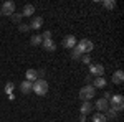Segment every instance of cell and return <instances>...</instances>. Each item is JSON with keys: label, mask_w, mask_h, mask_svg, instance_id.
Masks as SVG:
<instances>
[{"label": "cell", "mask_w": 124, "mask_h": 122, "mask_svg": "<svg viewBox=\"0 0 124 122\" xmlns=\"http://www.w3.org/2000/svg\"><path fill=\"white\" fill-rule=\"evenodd\" d=\"M41 40H51V31H50V30L43 31V35H41Z\"/></svg>", "instance_id": "cell-25"}, {"label": "cell", "mask_w": 124, "mask_h": 122, "mask_svg": "<svg viewBox=\"0 0 124 122\" xmlns=\"http://www.w3.org/2000/svg\"><path fill=\"white\" fill-rule=\"evenodd\" d=\"M33 13H35V7H33L31 3H27V5L23 7L22 15H23V17H33Z\"/></svg>", "instance_id": "cell-12"}, {"label": "cell", "mask_w": 124, "mask_h": 122, "mask_svg": "<svg viewBox=\"0 0 124 122\" xmlns=\"http://www.w3.org/2000/svg\"><path fill=\"white\" fill-rule=\"evenodd\" d=\"M41 45H43V48H45L46 51H55V50H56V45H55L53 40H43Z\"/></svg>", "instance_id": "cell-13"}, {"label": "cell", "mask_w": 124, "mask_h": 122, "mask_svg": "<svg viewBox=\"0 0 124 122\" xmlns=\"http://www.w3.org/2000/svg\"><path fill=\"white\" fill-rule=\"evenodd\" d=\"M31 91H35V94H38V96H45L48 93V83L45 79H37L31 86Z\"/></svg>", "instance_id": "cell-2"}, {"label": "cell", "mask_w": 124, "mask_h": 122, "mask_svg": "<svg viewBox=\"0 0 124 122\" xmlns=\"http://www.w3.org/2000/svg\"><path fill=\"white\" fill-rule=\"evenodd\" d=\"M111 102H109V106H111V109H114V111H123L124 107V96L123 94H114V96H111V99H109Z\"/></svg>", "instance_id": "cell-4"}, {"label": "cell", "mask_w": 124, "mask_h": 122, "mask_svg": "<svg viewBox=\"0 0 124 122\" xmlns=\"http://www.w3.org/2000/svg\"><path fill=\"white\" fill-rule=\"evenodd\" d=\"M81 56H83V53L75 46V48H73V51H71V58H73V59H81Z\"/></svg>", "instance_id": "cell-20"}, {"label": "cell", "mask_w": 124, "mask_h": 122, "mask_svg": "<svg viewBox=\"0 0 124 122\" xmlns=\"http://www.w3.org/2000/svg\"><path fill=\"white\" fill-rule=\"evenodd\" d=\"M117 111H114V109H111V107H109V109H108V111H106V119H116V117H117Z\"/></svg>", "instance_id": "cell-19"}, {"label": "cell", "mask_w": 124, "mask_h": 122, "mask_svg": "<svg viewBox=\"0 0 124 122\" xmlns=\"http://www.w3.org/2000/svg\"><path fill=\"white\" fill-rule=\"evenodd\" d=\"M61 45L65 48H68V50H73V48L76 46V36H75V35H66V36L63 38Z\"/></svg>", "instance_id": "cell-7"}, {"label": "cell", "mask_w": 124, "mask_h": 122, "mask_svg": "<svg viewBox=\"0 0 124 122\" xmlns=\"http://www.w3.org/2000/svg\"><path fill=\"white\" fill-rule=\"evenodd\" d=\"M79 121H81V122H86V115H83V114H81V117H79Z\"/></svg>", "instance_id": "cell-29"}, {"label": "cell", "mask_w": 124, "mask_h": 122, "mask_svg": "<svg viewBox=\"0 0 124 122\" xmlns=\"http://www.w3.org/2000/svg\"><path fill=\"white\" fill-rule=\"evenodd\" d=\"M93 122H108V119H106V115L103 112H98L93 115Z\"/></svg>", "instance_id": "cell-17"}, {"label": "cell", "mask_w": 124, "mask_h": 122, "mask_svg": "<svg viewBox=\"0 0 124 122\" xmlns=\"http://www.w3.org/2000/svg\"><path fill=\"white\" fill-rule=\"evenodd\" d=\"M94 107L98 109V112H106V111L109 109V101H106L104 97H101V99H98V101H96Z\"/></svg>", "instance_id": "cell-8"}, {"label": "cell", "mask_w": 124, "mask_h": 122, "mask_svg": "<svg viewBox=\"0 0 124 122\" xmlns=\"http://www.w3.org/2000/svg\"><path fill=\"white\" fill-rule=\"evenodd\" d=\"M106 86V79H104V76H99V78H96L94 79V84H93V87H104Z\"/></svg>", "instance_id": "cell-16"}, {"label": "cell", "mask_w": 124, "mask_h": 122, "mask_svg": "<svg viewBox=\"0 0 124 122\" xmlns=\"http://www.w3.org/2000/svg\"><path fill=\"white\" fill-rule=\"evenodd\" d=\"M103 7H104V8H116V2H113V0H104V2H103Z\"/></svg>", "instance_id": "cell-21"}, {"label": "cell", "mask_w": 124, "mask_h": 122, "mask_svg": "<svg viewBox=\"0 0 124 122\" xmlns=\"http://www.w3.org/2000/svg\"><path fill=\"white\" fill-rule=\"evenodd\" d=\"M79 111H81V114H83V115H88V114L93 111V104L89 102V101H83L81 107H79Z\"/></svg>", "instance_id": "cell-10"}, {"label": "cell", "mask_w": 124, "mask_h": 122, "mask_svg": "<svg viewBox=\"0 0 124 122\" xmlns=\"http://www.w3.org/2000/svg\"><path fill=\"white\" fill-rule=\"evenodd\" d=\"M37 76H41V78H43V76H45V69H38V71H37Z\"/></svg>", "instance_id": "cell-26"}, {"label": "cell", "mask_w": 124, "mask_h": 122, "mask_svg": "<svg viewBox=\"0 0 124 122\" xmlns=\"http://www.w3.org/2000/svg\"><path fill=\"white\" fill-rule=\"evenodd\" d=\"M2 15H7V17H12L13 13H15V3L12 2V0H7V2H3V5H2Z\"/></svg>", "instance_id": "cell-5"}, {"label": "cell", "mask_w": 124, "mask_h": 122, "mask_svg": "<svg viewBox=\"0 0 124 122\" xmlns=\"http://www.w3.org/2000/svg\"><path fill=\"white\" fill-rule=\"evenodd\" d=\"M94 94H96V89L91 84H86L79 89V97H81L83 101H91V99L94 97Z\"/></svg>", "instance_id": "cell-3"}, {"label": "cell", "mask_w": 124, "mask_h": 122, "mask_svg": "<svg viewBox=\"0 0 124 122\" xmlns=\"http://www.w3.org/2000/svg\"><path fill=\"white\" fill-rule=\"evenodd\" d=\"M123 81H124V73L121 69L114 71V73H113V83H114V84H123Z\"/></svg>", "instance_id": "cell-11"}, {"label": "cell", "mask_w": 124, "mask_h": 122, "mask_svg": "<svg viewBox=\"0 0 124 122\" xmlns=\"http://www.w3.org/2000/svg\"><path fill=\"white\" fill-rule=\"evenodd\" d=\"M18 30L22 31V33H25V31H28V30H30V27L27 25V23H20V25H18Z\"/></svg>", "instance_id": "cell-23"}, {"label": "cell", "mask_w": 124, "mask_h": 122, "mask_svg": "<svg viewBox=\"0 0 124 122\" xmlns=\"http://www.w3.org/2000/svg\"><path fill=\"white\" fill-rule=\"evenodd\" d=\"M41 35H33V36L30 38V43L33 45V46H37V45H41Z\"/></svg>", "instance_id": "cell-18"}, {"label": "cell", "mask_w": 124, "mask_h": 122, "mask_svg": "<svg viewBox=\"0 0 124 122\" xmlns=\"http://www.w3.org/2000/svg\"><path fill=\"white\" fill-rule=\"evenodd\" d=\"M13 89H15V84H13V83H7V84H5V93L7 94H12Z\"/></svg>", "instance_id": "cell-22"}, {"label": "cell", "mask_w": 124, "mask_h": 122, "mask_svg": "<svg viewBox=\"0 0 124 122\" xmlns=\"http://www.w3.org/2000/svg\"><path fill=\"white\" fill-rule=\"evenodd\" d=\"M25 78H27V81H30V83H35V79L38 78V76H37V69H27Z\"/></svg>", "instance_id": "cell-15"}, {"label": "cell", "mask_w": 124, "mask_h": 122, "mask_svg": "<svg viewBox=\"0 0 124 122\" xmlns=\"http://www.w3.org/2000/svg\"><path fill=\"white\" fill-rule=\"evenodd\" d=\"M12 18H13V22H18L22 18V15H12Z\"/></svg>", "instance_id": "cell-27"}, {"label": "cell", "mask_w": 124, "mask_h": 122, "mask_svg": "<svg viewBox=\"0 0 124 122\" xmlns=\"http://www.w3.org/2000/svg\"><path fill=\"white\" fill-rule=\"evenodd\" d=\"M76 48L83 53V55H89L91 51H93V48H94V45H93V41L91 40H88V38H83V40H79V41H76Z\"/></svg>", "instance_id": "cell-1"}, {"label": "cell", "mask_w": 124, "mask_h": 122, "mask_svg": "<svg viewBox=\"0 0 124 122\" xmlns=\"http://www.w3.org/2000/svg\"><path fill=\"white\" fill-rule=\"evenodd\" d=\"M28 27L33 28V30L41 28V27H43V18H41V17H33V18H31V23H30Z\"/></svg>", "instance_id": "cell-9"}, {"label": "cell", "mask_w": 124, "mask_h": 122, "mask_svg": "<svg viewBox=\"0 0 124 122\" xmlns=\"http://www.w3.org/2000/svg\"><path fill=\"white\" fill-rule=\"evenodd\" d=\"M81 61H83L85 65H91V56H89V55H83V56H81Z\"/></svg>", "instance_id": "cell-24"}, {"label": "cell", "mask_w": 124, "mask_h": 122, "mask_svg": "<svg viewBox=\"0 0 124 122\" xmlns=\"http://www.w3.org/2000/svg\"><path fill=\"white\" fill-rule=\"evenodd\" d=\"M0 17H2V12H0Z\"/></svg>", "instance_id": "cell-30"}, {"label": "cell", "mask_w": 124, "mask_h": 122, "mask_svg": "<svg viewBox=\"0 0 124 122\" xmlns=\"http://www.w3.org/2000/svg\"><path fill=\"white\" fill-rule=\"evenodd\" d=\"M111 96H113L111 93H106L104 94V99H106V101H109V99H111Z\"/></svg>", "instance_id": "cell-28"}, {"label": "cell", "mask_w": 124, "mask_h": 122, "mask_svg": "<svg viewBox=\"0 0 124 122\" xmlns=\"http://www.w3.org/2000/svg\"><path fill=\"white\" fill-rule=\"evenodd\" d=\"M89 74L91 76H96V78H99V76H104V66L103 65H89Z\"/></svg>", "instance_id": "cell-6"}, {"label": "cell", "mask_w": 124, "mask_h": 122, "mask_svg": "<svg viewBox=\"0 0 124 122\" xmlns=\"http://www.w3.org/2000/svg\"><path fill=\"white\" fill-rule=\"evenodd\" d=\"M31 86H33V83H30V81H23L22 84H20V91L23 94H28V93H31Z\"/></svg>", "instance_id": "cell-14"}]
</instances>
